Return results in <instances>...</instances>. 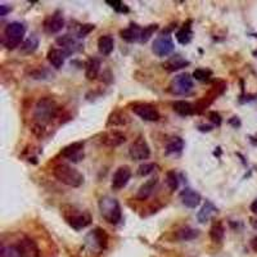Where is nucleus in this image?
<instances>
[{"label":"nucleus","instance_id":"aec40b11","mask_svg":"<svg viewBox=\"0 0 257 257\" xmlns=\"http://www.w3.org/2000/svg\"><path fill=\"white\" fill-rule=\"evenodd\" d=\"M126 136L124 132L113 130V131H108L102 135V143L107 147H118L122 143H125Z\"/></svg>","mask_w":257,"mask_h":257},{"label":"nucleus","instance_id":"72a5a7b5","mask_svg":"<svg viewBox=\"0 0 257 257\" xmlns=\"http://www.w3.org/2000/svg\"><path fill=\"white\" fill-rule=\"evenodd\" d=\"M0 257H22L19 250L16 244L11 246H3L0 250Z\"/></svg>","mask_w":257,"mask_h":257},{"label":"nucleus","instance_id":"2f4dec72","mask_svg":"<svg viewBox=\"0 0 257 257\" xmlns=\"http://www.w3.org/2000/svg\"><path fill=\"white\" fill-rule=\"evenodd\" d=\"M166 184H167V187L171 192L177 191V188H179V177H177V174L174 171V170H170L166 173Z\"/></svg>","mask_w":257,"mask_h":257},{"label":"nucleus","instance_id":"49530a36","mask_svg":"<svg viewBox=\"0 0 257 257\" xmlns=\"http://www.w3.org/2000/svg\"><path fill=\"white\" fill-rule=\"evenodd\" d=\"M250 223L252 225V228L257 230V219H250Z\"/></svg>","mask_w":257,"mask_h":257},{"label":"nucleus","instance_id":"7c9ffc66","mask_svg":"<svg viewBox=\"0 0 257 257\" xmlns=\"http://www.w3.org/2000/svg\"><path fill=\"white\" fill-rule=\"evenodd\" d=\"M37 47H39V39H37V36H35V35H31L29 39H26V40L23 41L21 49H22L25 54H31V53L36 50Z\"/></svg>","mask_w":257,"mask_h":257},{"label":"nucleus","instance_id":"a211bd4d","mask_svg":"<svg viewBox=\"0 0 257 257\" xmlns=\"http://www.w3.org/2000/svg\"><path fill=\"white\" fill-rule=\"evenodd\" d=\"M68 57L66 51L63 50L62 48H51L49 49L48 54H47V59H48V62L50 63L51 66L54 67L55 70H59L61 67L64 64V61Z\"/></svg>","mask_w":257,"mask_h":257},{"label":"nucleus","instance_id":"ddd939ff","mask_svg":"<svg viewBox=\"0 0 257 257\" xmlns=\"http://www.w3.org/2000/svg\"><path fill=\"white\" fill-rule=\"evenodd\" d=\"M180 201L185 207L188 209H195L201 205L202 197L199 194L198 192L192 189V188H185L184 191L180 192Z\"/></svg>","mask_w":257,"mask_h":257},{"label":"nucleus","instance_id":"393cba45","mask_svg":"<svg viewBox=\"0 0 257 257\" xmlns=\"http://www.w3.org/2000/svg\"><path fill=\"white\" fill-rule=\"evenodd\" d=\"M173 110L175 113H177L181 117H188V116L195 113L194 106L187 100H175L173 103Z\"/></svg>","mask_w":257,"mask_h":257},{"label":"nucleus","instance_id":"412c9836","mask_svg":"<svg viewBox=\"0 0 257 257\" xmlns=\"http://www.w3.org/2000/svg\"><path fill=\"white\" fill-rule=\"evenodd\" d=\"M189 64H191V62H189L188 59L184 58L183 55L177 54L173 55L171 58H169L163 63V68H165L166 71H169V72H175V71L181 70L184 67H188Z\"/></svg>","mask_w":257,"mask_h":257},{"label":"nucleus","instance_id":"c9c22d12","mask_svg":"<svg viewBox=\"0 0 257 257\" xmlns=\"http://www.w3.org/2000/svg\"><path fill=\"white\" fill-rule=\"evenodd\" d=\"M106 4H108L111 8H113L117 13H128V7L120 0H106Z\"/></svg>","mask_w":257,"mask_h":257},{"label":"nucleus","instance_id":"b1692460","mask_svg":"<svg viewBox=\"0 0 257 257\" xmlns=\"http://www.w3.org/2000/svg\"><path fill=\"white\" fill-rule=\"evenodd\" d=\"M130 122V117L126 113L125 111L122 110H116L110 114L108 121H107V126H125Z\"/></svg>","mask_w":257,"mask_h":257},{"label":"nucleus","instance_id":"473e14b6","mask_svg":"<svg viewBox=\"0 0 257 257\" xmlns=\"http://www.w3.org/2000/svg\"><path fill=\"white\" fill-rule=\"evenodd\" d=\"M192 76L197 81L206 82V81H209V79L212 77V71L209 70V68H197V70H194V72L192 74Z\"/></svg>","mask_w":257,"mask_h":257},{"label":"nucleus","instance_id":"a878e982","mask_svg":"<svg viewBox=\"0 0 257 257\" xmlns=\"http://www.w3.org/2000/svg\"><path fill=\"white\" fill-rule=\"evenodd\" d=\"M114 49V39L111 35H103L98 39V50L102 55H110Z\"/></svg>","mask_w":257,"mask_h":257},{"label":"nucleus","instance_id":"de8ad7c7","mask_svg":"<svg viewBox=\"0 0 257 257\" xmlns=\"http://www.w3.org/2000/svg\"><path fill=\"white\" fill-rule=\"evenodd\" d=\"M251 36H254V37H257V32H255V33H251Z\"/></svg>","mask_w":257,"mask_h":257},{"label":"nucleus","instance_id":"1a4fd4ad","mask_svg":"<svg viewBox=\"0 0 257 257\" xmlns=\"http://www.w3.org/2000/svg\"><path fill=\"white\" fill-rule=\"evenodd\" d=\"M131 111L143 121L156 122L160 120V112L149 103H134L131 104Z\"/></svg>","mask_w":257,"mask_h":257},{"label":"nucleus","instance_id":"39448f33","mask_svg":"<svg viewBox=\"0 0 257 257\" xmlns=\"http://www.w3.org/2000/svg\"><path fill=\"white\" fill-rule=\"evenodd\" d=\"M63 217L67 221V224L77 231L82 230L92 224V216L86 211L70 209V211H63Z\"/></svg>","mask_w":257,"mask_h":257},{"label":"nucleus","instance_id":"6ab92c4d","mask_svg":"<svg viewBox=\"0 0 257 257\" xmlns=\"http://www.w3.org/2000/svg\"><path fill=\"white\" fill-rule=\"evenodd\" d=\"M219 212V209L215 205H213L211 201H206L205 205L201 207L198 212H197V220L201 224H206V223H209L211 219H212L216 213Z\"/></svg>","mask_w":257,"mask_h":257},{"label":"nucleus","instance_id":"dca6fc26","mask_svg":"<svg viewBox=\"0 0 257 257\" xmlns=\"http://www.w3.org/2000/svg\"><path fill=\"white\" fill-rule=\"evenodd\" d=\"M16 246L19 250L22 257H39V248L37 244L33 242L32 239L23 238L16 243Z\"/></svg>","mask_w":257,"mask_h":257},{"label":"nucleus","instance_id":"423d86ee","mask_svg":"<svg viewBox=\"0 0 257 257\" xmlns=\"http://www.w3.org/2000/svg\"><path fill=\"white\" fill-rule=\"evenodd\" d=\"M193 77L189 74H180L174 77L169 86V92L174 96H187L193 90Z\"/></svg>","mask_w":257,"mask_h":257},{"label":"nucleus","instance_id":"c756f323","mask_svg":"<svg viewBox=\"0 0 257 257\" xmlns=\"http://www.w3.org/2000/svg\"><path fill=\"white\" fill-rule=\"evenodd\" d=\"M184 140L180 136H174L166 145V154H177L183 151Z\"/></svg>","mask_w":257,"mask_h":257},{"label":"nucleus","instance_id":"a19ab883","mask_svg":"<svg viewBox=\"0 0 257 257\" xmlns=\"http://www.w3.org/2000/svg\"><path fill=\"white\" fill-rule=\"evenodd\" d=\"M11 11L12 7H9L7 4H1V5H0V16H1V17H5Z\"/></svg>","mask_w":257,"mask_h":257},{"label":"nucleus","instance_id":"f3484780","mask_svg":"<svg viewBox=\"0 0 257 257\" xmlns=\"http://www.w3.org/2000/svg\"><path fill=\"white\" fill-rule=\"evenodd\" d=\"M142 31H143V29H142L139 25L130 23L128 27L120 31V36H121L122 40H125L126 43H138V41H140Z\"/></svg>","mask_w":257,"mask_h":257},{"label":"nucleus","instance_id":"4c0bfd02","mask_svg":"<svg viewBox=\"0 0 257 257\" xmlns=\"http://www.w3.org/2000/svg\"><path fill=\"white\" fill-rule=\"evenodd\" d=\"M96 29V26L92 25V23H86V25H81L79 31H77V39H84L92 32L93 30Z\"/></svg>","mask_w":257,"mask_h":257},{"label":"nucleus","instance_id":"2eb2a0df","mask_svg":"<svg viewBox=\"0 0 257 257\" xmlns=\"http://www.w3.org/2000/svg\"><path fill=\"white\" fill-rule=\"evenodd\" d=\"M86 242L90 243L92 246L98 247L99 250H104L108 244V235L102 228H96L88 234Z\"/></svg>","mask_w":257,"mask_h":257},{"label":"nucleus","instance_id":"20e7f679","mask_svg":"<svg viewBox=\"0 0 257 257\" xmlns=\"http://www.w3.org/2000/svg\"><path fill=\"white\" fill-rule=\"evenodd\" d=\"M25 35L26 27L22 22L15 21V22L8 23L5 30H4L3 37H1V44L7 49L12 50L22 43Z\"/></svg>","mask_w":257,"mask_h":257},{"label":"nucleus","instance_id":"5701e85b","mask_svg":"<svg viewBox=\"0 0 257 257\" xmlns=\"http://www.w3.org/2000/svg\"><path fill=\"white\" fill-rule=\"evenodd\" d=\"M177 40L179 44L188 45L193 39V30H192V21H187L177 31Z\"/></svg>","mask_w":257,"mask_h":257},{"label":"nucleus","instance_id":"6e6552de","mask_svg":"<svg viewBox=\"0 0 257 257\" xmlns=\"http://www.w3.org/2000/svg\"><path fill=\"white\" fill-rule=\"evenodd\" d=\"M174 50H175V44H174L173 37L170 36L169 33H162L157 36L152 44V51L161 58L170 55Z\"/></svg>","mask_w":257,"mask_h":257},{"label":"nucleus","instance_id":"37998d69","mask_svg":"<svg viewBox=\"0 0 257 257\" xmlns=\"http://www.w3.org/2000/svg\"><path fill=\"white\" fill-rule=\"evenodd\" d=\"M229 124H230V125H233L235 128H239V126H241V120H239L237 116H234V117H231L230 120H229Z\"/></svg>","mask_w":257,"mask_h":257},{"label":"nucleus","instance_id":"58836bf2","mask_svg":"<svg viewBox=\"0 0 257 257\" xmlns=\"http://www.w3.org/2000/svg\"><path fill=\"white\" fill-rule=\"evenodd\" d=\"M31 77L35 79V80H48L50 79V74H49L48 70H45V68H41V70H36L31 72Z\"/></svg>","mask_w":257,"mask_h":257},{"label":"nucleus","instance_id":"4468645a","mask_svg":"<svg viewBox=\"0 0 257 257\" xmlns=\"http://www.w3.org/2000/svg\"><path fill=\"white\" fill-rule=\"evenodd\" d=\"M55 43H57L59 47H62L63 50L66 51L68 55L74 54V53H76V51L81 50V49L84 48L75 37H72L71 35H68V33L59 36L58 39L55 40Z\"/></svg>","mask_w":257,"mask_h":257},{"label":"nucleus","instance_id":"79ce46f5","mask_svg":"<svg viewBox=\"0 0 257 257\" xmlns=\"http://www.w3.org/2000/svg\"><path fill=\"white\" fill-rule=\"evenodd\" d=\"M197 128H198L199 131H202V132H209V131H212L213 126L212 125H205V124H201V125L197 126Z\"/></svg>","mask_w":257,"mask_h":257},{"label":"nucleus","instance_id":"4be33fe9","mask_svg":"<svg viewBox=\"0 0 257 257\" xmlns=\"http://www.w3.org/2000/svg\"><path fill=\"white\" fill-rule=\"evenodd\" d=\"M158 179L157 177H152V179L147 180L145 183L139 188V191L136 193V198L139 201H147L152 194H153L154 189L157 187Z\"/></svg>","mask_w":257,"mask_h":257},{"label":"nucleus","instance_id":"c03bdc74","mask_svg":"<svg viewBox=\"0 0 257 257\" xmlns=\"http://www.w3.org/2000/svg\"><path fill=\"white\" fill-rule=\"evenodd\" d=\"M250 209H251V211H252V213H255V215H257V199H255L254 202L251 203Z\"/></svg>","mask_w":257,"mask_h":257},{"label":"nucleus","instance_id":"9d476101","mask_svg":"<svg viewBox=\"0 0 257 257\" xmlns=\"http://www.w3.org/2000/svg\"><path fill=\"white\" fill-rule=\"evenodd\" d=\"M131 169L128 166H120L112 177V184H111L112 189L113 191H121L122 188H125L128 184V181L131 179Z\"/></svg>","mask_w":257,"mask_h":257},{"label":"nucleus","instance_id":"ea45409f","mask_svg":"<svg viewBox=\"0 0 257 257\" xmlns=\"http://www.w3.org/2000/svg\"><path fill=\"white\" fill-rule=\"evenodd\" d=\"M209 121L212 122L213 125L220 126L221 122H223V120H221V116L219 113H217V112H215V111H212V112H209Z\"/></svg>","mask_w":257,"mask_h":257},{"label":"nucleus","instance_id":"9b49d317","mask_svg":"<svg viewBox=\"0 0 257 257\" xmlns=\"http://www.w3.org/2000/svg\"><path fill=\"white\" fill-rule=\"evenodd\" d=\"M84 142H75L68 144L61 151V156L72 162H79L84 158Z\"/></svg>","mask_w":257,"mask_h":257},{"label":"nucleus","instance_id":"e433bc0d","mask_svg":"<svg viewBox=\"0 0 257 257\" xmlns=\"http://www.w3.org/2000/svg\"><path fill=\"white\" fill-rule=\"evenodd\" d=\"M157 166L152 163V162H147V163H143V165L139 166V169H138V174H139L140 177H148V175H151L152 173H154V170H156Z\"/></svg>","mask_w":257,"mask_h":257},{"label":"nucleus","instance_id":"bb28decb","mask_svg":"<svg viewBox=\"0 0 257 257\" xmlns=\"http://www.w3.org/2000/svg\"><path fill=\"white\" fill-rule=\"evenodd\" d=\"M100 71V61L96 57L89 58V61L86 62L85 66V76L88 80H96Z\"/></svg>","mask_w":257,"mask_h":257},{"label":"nucleus","instance_id":"0eeeda50","mask_svg":"<svg viewBox=\"0 0 257 257\" xmlns=\"http://www.w3.org/2000/svg\"><path fill=\"white\" fill-rule=\"evenodd\" d=\"M128 156L134 161H144L151 157V148L143 135H139L128 147Z\"/></svg>","mask_w":257,"mask_h":257},{"label":"nucleus","instance_id":"f257e3e1","mask_svg":"<svg viewBox=\"0 0 257 257\" xmlns=\"http://www.w3.org/2000/svg\"><path fill=\"white\" fill-rule=\"evenodd\" d=\"M59 112V106L57 104L53 98L50 96H44L41 98L35 106L33 110V118H35V124L47 126L49 122H51Z\"/></svg>","mask_w":257,"mask_h":257},{"label":"nucleus","instance_id":"cd10ccee","mask_svg":"<svg viewBox=\"0 0 257 257\" xmlns=\"http://www.w3.org/2000/svg\"><path fill=\"white\" fill-rule=\"evenodd\" d=\"M198 229L191 228V226H184V228L179 229V230L175 233V239H177L180 242H189V241H193V239L198 238Z\"/></svg>","mask_w":257,"mask_h":257},{"label":"nucleus","instance_id":"7ed1b4c3","mask_svg":"<svg viewBox=\"0 0 257 257\" xmlns=\"http://www.w3.org/2000/svg\"><path fill=\"white\" fill-rule=\"evenodd\" d=\"M53 175L58 181L71 188H79L84 183V175L77 169L66 163L57 165L53 169Z\"/></svg>","mask_w":257,"mask_h":257},{"label":"nucleus","instance_id":"f8f14e48","mask_svg":"<svg viewBox=\"0 0 257 257\" xmlns=\"http://www.w3.org/2000/svg\"><path fill=\"white\" fill-rule=\"evenodd\" d=\"M64 17L61 11H55L51 16H49L44 23V30L47 33H58L64 27Z\"/></svg>","mask_w":257,"mask_h":257},{"label":"nucleus","instance_id":"f704fd0d","mask_svg":"<svg viewBox=\"0 0 257 257\" xmlns=\"http://www.w3.org/2000/svg\"><path fill=\"white\" fill-rule=\"evenodd\" d=\"M158 30V25H148L147 27H144L143 31H142V36H140V44H145L147 41H149L152 36H153V33L156 32Z\"/></svg>","mask_w":257,"mask_h":257},{"label":"nucleus","instance_id":"f03ea898","mask_svg":"<svg viewBox=\"0 0 257 257\" xmlns=\"http://www.w3.org/2000/svg\"><path fill=\"white\" fill-rule=\"evenodd\" d=\"M98 207H99L100 215L108 224L117 225L121 221L122 209L120 202L116 198L111 195H104L99 199Z\"/></svg>","mask_w":257,"mask_h":257},{"label":"nucleus","instance_id":"09e8293b","mask_svg":"<svg viewBox=\"0 0 257 257\" xmlns=\"http://www.w3.org/2000/svg\"><path fill=\"white\" fill-rule=\"evenodd\" d=\"M254 57H256V58H257V50L254 51Z\"/></svg>","mask_w":257,"mask_h":257},{"label":"nucleus","instance_id":"a18cd8bd","mask_svg":"<svg viewBox=\"0 0 257 257\" xmlns=\"http://www.w3.org/2000/svg\"><path fill=\"white\" fill-rule=\"evenodd\" d=\"M251 248H252L255 252H257V237L252 238V241H251Z\"/></svg>","mask_w":257,"mask_h":257},{"label":"nucleus","instance_id":"c85d7f7f","mask_svg":"<svg viewBox=\"0 0 257 257\" xmlns=\"http://www.w3.org/2000/svg\"><path fill=\"white\" fill-rule=\"evenodd\" d=\"M225 237V226L223 221H216L209 229V238L213 243H221Z\"/></svg>","mask_w":257,"mask_h":257}]
</instances>
